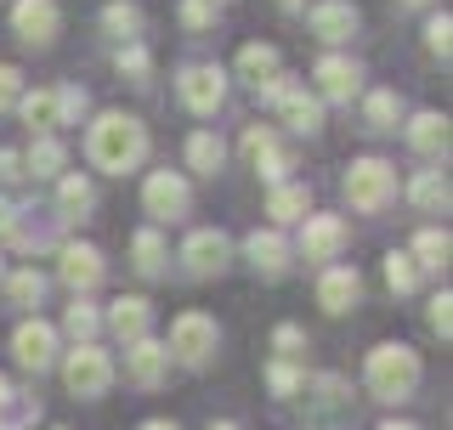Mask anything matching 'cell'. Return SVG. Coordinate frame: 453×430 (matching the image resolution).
<instances>
[{"instance_id":"6da1fadb","label":"cell","mask_w":453,"mask_h":430,"mask_svg":"<svg viewBox=\"0 0 453 430\" xmlns=\"http://www.w3.org/2000/svg\"><path fill=\"white\" fill-rule=\"evenodd\" d=\"M85 153H91L96 170L125 176V170H136L142 153H148V131H142V119H131V113H103V119L91 125V136H85Z\"/></svg>"},{"instance_id":"7a4b0ae2","label":"cell","mask_w":453,"mask_h":430,"mask_svg":"<svg viewBox=\"0 0 453 430\" xmlns=\"http://www.w3.org/2000/svg\"><path fill=\"white\" fill-rule=\"evenodd\" d=\"M414 385H419V351L414 346L386 340V346L368 351V391H374V396L403 403V396H414Z\"/></svg>"},{"instance_id":"3957f363","label":"cell","mask_w":453,"mask_h":430,"mask_svg":"<svg viewBox=\"0 0 453 430\" xmlns=\"http://www.w3.org/2000/svg\"><path fill=\"white\" fill-rule=\"evenodd\" d=\"M391 193H396V170H391L386 159H357V165L346 170V198H351V210L374 215V210L391 204Z\"/></svg>"},{"instance_id":"277c9868","label":"cell","mask_w":453,"mask_h":430,"mask_svg":"<svg viewBox=\"0 0 453 430\" xmlns=\"http://www.w3.org/2000/svg\"><path fill=\"white\" fill-rule=\"evenodd\" d=\"M176 363H210V351H216V318H204V311H181L176 323H170V346H165Z\"/></svg>"},{"instance_id":"5b68a950","label":"cell","mask_w":453,"mask_h":430,"mask_svg":"<svg viewBox=\"0 0 453 430\" xmlns=\"http://www.w3.org/2000/svg\"><path fill=\"white\" fill-rule=\"evenodd\" d=\"M63 385L74 396H103L108 385H113V363H108V351H96V346H74L68 351V363H63Z\"/></svg>"},{"instance_id":"8992f818","label":"cell","mask_w":453,"mask_h":430,"mask_svg":"<svg viewBox=\"0 0 453 430\" xmlns=\"http://www.w3.org/2000/svg\"><path fill=\"white\" fill-rule=\"evenodd\" d=\"M221 96H226V74L216 63H193V68H181V103H188L193 113H216L221 108Z\"/></svg>"},{"instance_id":"52a82bcc","label":"cell","mask_w":453,"mask_h":430,"mask_svg":"<svg viewBox=\"0 0 453 430\" xmlns=\"http://www.w3.org/2000/svg\"><path fill=\"white\" fill-rule=\"evenodd\" d=\"M12 357H18L23 368H51V357H57V328L51 323H40V318H28L18 323V334H12Z\"/></svg>"},{"instance_id":"ba28073f","label":"cell","mask_w":453,"mask_h":430,"mask_svg":"<svg viewBox=\"0 0 453 430\" xmlns=\"http://www.w3.org/2000/svg\"><path fill=\"white\" fill-rule=\"evenodd\" d=\"M12 28L23 46H51L57 40V0H18L12 6Z\"/></svg>"},{"instance_id":"9c48e42d","label":"cell","mask_w":453,"mask_h":430,"mask_svg":"<svg viewBox=\"0 0 453 430\" xmlns=\"http://www.w3.org/2000/svg\"><path fill=\"white\" fill-rule=\"evenodd\" d=\"M142 204H148V215H159V221H176V215H188V181L170 176V170H153L148 188H142Z\"/></svg>"},{"instance_id":"30bf717a","label":"cell","mask_w":453,"mask_h":430,"mask_svg":"<svg viewBox=\"0 0 453 430\" xmlns=\"http://www.w3.org/2000/svg\"><path fill=\"white\" fill-rule=\"evenodd\" d=\"M226 255H233V243H226V233H193L188 243H181V261H188L193 278H216V272L226 266Z\"/></svg>"},{"instance_id":"8fae6325","label":"cell","mask_w":453,"mask_h":430,"mask_svg":"<svg viewBox=\"0 0 453 430\" xmlns=\"http://www.w3.org/2000/svg\"><path fill=\"white\" fill-rule=\"evenodd\" d=\"M340 250H346V221L340 215H306V233H301L306 261H334Z\"/></svg>"},{"instance_id":"7c38bea8","label":"cell","mask_w":453,"mask_h":430,"mask_svg":"<svg viewBox=\"0 0 453 430\" xmlns=\"http://www.w3.org/2000/svg\"><path fill=\"white\" fill-rule=\"evenodd\" d=\"M311 35L329 40V46L351 40L357 35V6H351V0H318V6H311Z\"/></svg>"},{"instance_id":"4fadbf2b","label":"cell","mask_w":453,"mask_h":430,"mask_svg":"<svg viewBox=\"0 0 453 430\" xmlns=\"http://www.w3.org/2000/svg\"><path fill=\"white\" fill-rule=\"evenodd\" d=\"M357 295H363V278L351 266H323V278H318V306L323 311H351Z\"/></svg>"},{"instance_id":"5bb4252c","label":"cell","mask_w":453,"mask_h":430,"mask_svg":"<svg viewBox=\"0 0 453 430\" xmlns=\"http://www.w3.org/2000/svg\"><path fill=\"white\" fill-rule=\"evenodd\" d=\"M244 153L255 159V170H261L273 188H278L283 176H289V153H283L278 142H273V131H261V125H250V131H244Z\"/></svg>"},{"instance_id":"9a60e30c","label":"cell","mask_w":453,"mask_h":430,"mask_svg":"<svg viewBox=\"0 0 453 430\" xmlns=\"http://www.w3.org/2000/svg\"><path fill=\"white\" fill-rule=\"evenodd\" d=\"M250 266L261 272V278H283L289 272V243H283V233L278 227H266V233H250Z\"/></svg>"},{"instance_id":"2e32d148","label":"cell","mask_w":453,"mask_h":430,"mask_svg":"<svg viewBox=\"0 0 453 430\" xmlns=\"http://www.w3.org/2000/svg\"><path fill=\"white\" fill-rule=\"evenodd\" d=\"M63 283L68 289H96V283H103V255L91 250V243H68L63 250Z\"/></svg>"},{"instance_id":"e0dca14e","label":"cell","mask_w":453,"mask_h":430,"mask_svg":"<svg viewBox=\"0 0 453 430\" xmlns=\"http://www.w3.org/2000/svg\"><path fill=\"white\" fill-rule=\"evenodd\" d=\"M148 323H153V311H148V300H142V295H125V300H113V311H108V328L125 340V346L148 340Z\"/></svg>"},{"instance_id":"ac0fdd59","label":"cell","mask_w":453,"mask_h":430,"mask_svg":"<svg viewBox=\"0 0 453 430\" xmlns=\"http://www.w3.org/2000/svg\"><path fill=\"white\" fill-rule=\"evenodd\" d=\"M311 80H318V91L329 96V103H351V91H357V68H351L346 57H323V63L311 68Z\"/></svg>"},{"instance_id":"d6986e66","label":"cell","mask_w":453,"mask_h":430,"mask_svg":"<svg viewBox=\"0 0 453 430\" xmlns=\"http://www.w3.org/2000/svg\"><path fill=\"white\" fill-rule=\"evenodd\" d=\"M125 368H131L136 385H159L165 368H170V351L159 346V340H136V346L125 351Z\"/></svg>"},{"instance_id":"ffe728a7","label":"cell","mask_w":453,"mask_h":430,"mask_svg":"<svg viewBox=\"0 0 453 430\" xmlns=\"http://www.w3.org/2000/svg\"><path fill=\"white\" fill-rule=\"evenodd\" d=\"M278 113H283V125H289V131H301V136H311L323 125V108H318V96H306V91H283L278 96Z\"/></svg>"},{"instance_id":"44dd1931","label":"cell","mask_w":453,"mask_h":430,"mask_svg":"<svg viewBox=\"0 0 453 430\" xmlns=\"http://www.w3.org/2000/svg\"><path fill=\"white\" fill-rule=\"evenodd\" d=\"M408 142H414V153H425V159L448 153V119H442V113H414V125H408Z\"/></svg>"},{"instance_id":"7402d4cb","label":"cell","mask_w":453,"mask_h":430,"mask_svg":"<svg viewBox=\"0 0 453 430\" xmlns=\"http://www.w3.org/2000/svg\"><path fill=\"white\" fill-rule=\"evenodd\" d=\"M18 113L28 119V131H40V136H51L57 125H63V108H57V91H28Z\"/></svg>"},{"instance_id":"603a6c76","label":"cell","mask_w":453,"mask_h":430,"mask_svg":"<svg viewBox=\"0 0 453 430\" xmlns=\"http://www.w3.org/2000/svg\"><path fill=\"white\" fill-rule=\"evenodd\" d=\"M188 165L198 170V176H216V170L226 165L221 136H216V131H193V136H188Z\"/></svg>"},{"instance_id":"cb8c5ba5","label":"cell","mask_w":453,"mask_h":430,"mask_svg":"<svg viewBox=\"0 0 453 430\" xmlns=\"http://www.w3.org/2000/svg\"><path fill=\"white\" fill-rule=\"evenodd\" d=\"M131 266L142 272V278H159L165 272V238L153 233V227H142V233L131 238Z\"/></svg>"},{"instance_id":"d4e9b609","label":"cell","mask_w":453,"mask_h":430,"mask_svg":"<svg viewBox=\"0 0 453 430\" xmlns=\"http://www.w3.org/2000/svg\"><path fill=\"white\" fill-rule=\"evenodd\" d=\"M306 210H311L306 188H289V181H278L273 198H266V215H273L278 227H283V221H306Z\"/></svg>"},{"instance_id":"484cf974","label":"cell","mask_w":453,"mask_h":430,"mask_svg":"<svg viewBox=\"0 0 453 430\" xmlns=\"http://www.w3.org/2000/svg\"><path fill=\"white\" fill-rule=\"evenodd\" d=\"M238 74L261 91L266 80H278V51L273 46H244V51H238Z\"/></svg>"},{"instance_id":"4316f807","label":"cell","mask_w":453,"mask_h":430,"mask_svg":"<svg viewBox=\"0 0 453 430\" xmlns=\"http://www.w3.org/2000/svg\"><path fill=\"white\" fill-rule=\"evenodd\" d=\"M408 193H414V204H419V210H431V215H442V210H448V176H442V170H419Z\"/></svg>"},{"instance_id":"83f0119b","label":"cell","mask_w":453,"mask_h":430,"mask_svg":"<svg viewBox=\"0 0 453 430\" xmlns=\"http://www.w3.org/2000/svg\"><path fill=\"white\" fill-rule=\"evenodd\" d=\"M448 250H453V243H448V233H442V227H425V233L414 238V266H448Z\"/></svg>"},{"instance_id":"f1b7e54d","label":"cell","mask_w":453,"mask_h":430,"mask_svg":"<svg viewBox=\"0 0 453 430\" xmlns=\"http://www.w3.org/2000/svg\"><path fill=\"white\" fill-rule=\"evenodd\" d=\"M6 295H12V306H40V295H46V278H40L35 266H23V272H12Z\"/></svg>"},{"instance_id":"f546056e","label":"cell","mask_w":453,"mask_h":430,"mask_svg":"<svg viewBox=\"0 0 453 430\" xmlns=\"http://www.w3.org/2000/svg\"><path fill=\"white\" fill-rule=\"evenodd\" d=\"M63 159H68V153H63V142H57V136H40L35 148H28V170H35V176H57Z\"/></svg>"},{"instance_id":"4dcf8cb0","label":"cell","mask_w":453,"mask_h":430,"mask_svg":"<svg viewBox=\"0 0 453 430\" xmlns=\"http://www.w3.org/2000/svg\"><path fill=\"white\" fill-rule=\"evenodd\" d=\"M363 113H368V131H396V96L391 91H374L363 103Z\"/></svg>"},{"instance_id":"1f68e13d","label":"cell","mask_w":453,"mask_h":430,"mask_svg":"<svg viewBox=\"0 0 453 430\" xmlns=\"http://www.w3.org/2000/svg\"><path fill=\"white\" fill-rule=\"evenodd\" d=\"M386 283H391V289L396 295H408V289H414V283H419V266H414V255H386Z\"/></svg>"},{"instance_id":"d6a6232c","label":"cell","mask_w":453,"mask_h":430,"mask_svg":"<svg viewBox=\"0 0 453 430\" xmlns=\"http://www.w3.org/2000/svg\"><path fill=\"white\" fill-rule=\"evenodd\" d=\"M57 204H63L68 215H85V210H91V181H85V176H63V188H57Z\"/></svg>"},{"instance_id":"836d02e7","label":"cell","mask_w":453,"mask_h":430,"mask_svg":"<svg viewBox=\"0 0 453 430\" xmlns=\"http://www.w3.org/2000/svg\"><path fill=\"white\" fill-rule=\"evenodd\" d=\"M103 28H108V35H119V40H131L136 28H142V18H136V6L113 0V6H103Z\"/></svg>"},{"instance_id":"e575fe53","label":"cell","mask_w":453,"mask_h":430,"mask_svg":"<svg viewBox=\"0 0 453 430\" xmlns=\"http://www.w3.org/2000/svg\"><path fill=\"white\" fill-rule=\"evenodd\" d=\"M113 63H119V74H131L136 85H148V68H153V63H148V51H142L136 40H131V46H119V57H113Z\"/></svg>"},{"instance_id":"d590c367","label":"cell","mask_w":453,"mask_h":430,"mask_svg":"<svg viewBox=\"0 0 453 430\" xmlns=\"http://www.w3.org/2000/svg\"><path fill=\"white\" fill-rule=\"evenodd\" d=\"M68 334H74L80 346H91V334H96V311L85 306V300H74V306H68Z\"/></svg>"},{"instance_id":"8d00e7d4","label":"cell","mask_w":453,"mask_h":430,"mask_svg":"<svg viewBox=\"0 0 453 430\" xmlns=\"http://www.w3.org/2000/svg\"><path fill=\"white\" fill-rule=\"evenodd\" d=\"M273 346H278V363H289V357H301L306 334H301L295 323H278V328H273Z\"/></svg>"},{"instance_id":"74e56055","label":"cell","mask_w":453,"mask_h":430,"mask_svg":"<svg viewBox=\"0 0 453 430\" xmlns=\"http://www.w3.org/2000/svg\"><path fill=\"white\" fill-rule=\"evenodd\" d=\"M425 46H431L436 57H448V46H453V23H448V12H442V18H431V23H425Z\"/></svg>"},{"instance_id":"f35d334b","label":"cell","mask_w":453,"mask_h":430,"mask_svg":"<svg viewBox=\"0 0 453 430\" xmlns=\"http://www.w3.org/2000/svg\"><path fill=\"white\" fill-rule=\"evenodd\" d=\"M266 385H273L278 396H295V391H301V374H295V363H273V368H266Z\"/></svg>"},{"instance_id":"ab89813d","label":"cell","mask_w":453,"mask_h":430,"mask_svg":"<svg viewBox=\"0 0 453 430\" xmlns=\"http://www.w3.org/2000/svg\"><path fill=\"white\" fill-rule=\"evenodd\" d=\"M23 103V74L12 63H0V108H18Z\"/></svg>"},{"instance_id":"60d3db41","label":"cell","mask_w":453,"mask_h":430,"mask_svg":"<svg viewBox=\"0 0 453 430\" xmlns=\"http://www.w3.org/2000/svg\"><path fill=\"white\" fill-rule=\"evenodd\" d=\"M431 328H436V334H442V340L453 334V295H448V289L431 300Z\"/></svg>"},{"instance_id":"b9f144b4","label":"cell","mask_w":453,"mask_h":430,"mask_svg":"<svg viewBox=\"0 0 453 430\" xmlns=\"http://www.w3.org/2000/svg\"><path fill=\"white\" fill-rule=\"evenodd\" d=\"M210 18H216L210 0H181V23H188V28H210Z\"/></svg>"},{"instance_id":"7bdbcfd3","label":"cell","mask_w":453,"mask_h":430,"mask_svg":"<svg viewBox=\"0 0 453 430\" xmlns=\"http://www.w3.org/2000/svg\"><path fill=\"white\" fill-rule=\"evenodd\" d=\"M12 176H23V159L12 148H0V181H12Z\"/></svg>"},{"instance_id":"ee69618b","label":"cell","mask_w":453,"mask_h":430,"mask_svg":"<svg viewBox=\"0 0 453 430\" xmlns=\"http://www.w3.org/2000/svg\"><path fill=\"white\" fill-rule=\"evenodd\" d=\"M12 233H18V210L0 198V238H12Z\"/></svg>"},{"instance_id":"f6af8a7d","label":"cell","mask_w":453,"mask_h":430,"mask_svg":"<svg viewBox=\"0 0 453 430\" xmlns=\"http://www.w3.org/2000/svg\"><path fill=\"white\" fill-rule=\"evenodd\" d=\"M6 413H12V385L0 380V419H6Z\"/></svg>"},{"instance_id":"bcb514c9","label":"cell","mask_w":453,"mask_h":430,"mask_svg":"<svg viewBox=\"0 0 453 430\" xmlns=\"http://www.w3.org/2000/svg\"><path fill=\"white\" fill-rule=\"evenodd\" d=\"M142 430H181V425H170V419H148Z\"/></svg>"},{"instance_id":"7dc6e473","label":"cell","mask_w":453,"mask_h":430,"mask_svg":"<svg viewBox=\"0 0 453 430\" xmlns=\"http://www.w3.org/2000/svg\"><path fill=\"white\" fill-rule=\"evenodd\" d=\"M278 6H283V12H301V6H306V0H278Z\"/></svg>"},{"instance_id":"c3c4849f","label":"cell","mask_w":453,"mask_h":430,"mask_svg":"<svg viewBox=\"0 0 453 430\" xmlns=\"http://www.w3.org/2000/svg\"><path fill=\"white\" fill-rule=\"evenodd\" d=\"M380 430H419V425H396V419H386V425H380Z\"/></svg>"},{"instance_id":"681fc988","label":"cell","mask_w":453,"mask_h":430,"mask_svg":"<svg viewBox=\"0 0 453 430\" xmlns=\"http://www.w3.org/2000/svg\"><path fill=\"white\" fill-rule=\"evenodd\" d=\"M403 6H425V0H403Z\"/></svg>"},{"instance_id":"f907efd6","label":"cell","mask_w":453,"mask_h":430,"mask_svg":"<svg viewBox=\"0 0 453 430\" xmlns=\"http://www.w3.org/2000/svg\"><path fill=\"white\" fill-rule=\"evenodd\" d=\"M216 430H233V425H216Z\"/></svg>"}]
</instances>
